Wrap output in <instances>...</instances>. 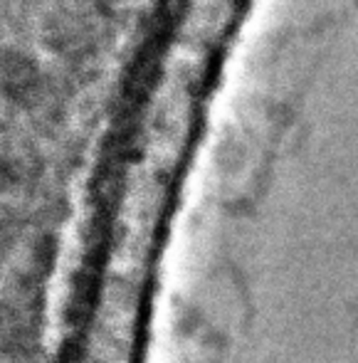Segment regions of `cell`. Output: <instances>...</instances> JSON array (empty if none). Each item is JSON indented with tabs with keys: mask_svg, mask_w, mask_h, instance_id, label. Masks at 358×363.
I'll return each instance as SVG.
<instances>
[{
	"mask_svg": "<svg viewBox=\"0 0 358 363\" xmlns=\"http://www.w3.org/2000/svg\"><path fill=\"white\" fill-rule=\"evenodd\" d=\"M38 69L33 60L25 57L18 48H0V89L13 104H30L33 101Z\"/></svg>",
	"mask_w": 358,
	"mask_h": 363,
	"instance_id": "1",
	"label": "cell"
}]
</instances>
